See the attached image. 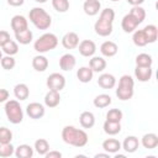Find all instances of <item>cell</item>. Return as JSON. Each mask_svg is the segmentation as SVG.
Wrapping results in <instances>:
<instances>
[{"label": "cell", "mask_w": 158, "mask_h": 158, "mask_svg": "<svg viewBox=\"0 0 158 158\" xmlns=\"http://www.w3.org/2000/svg\"><path fill=\"white\" fill-rule=\"evenodd\" d=\"M62 139L69 146L81 148V147L86 146L89 137L84 130H80L74 126L68 125V126H64L62 130Z\"/></svg>", "instance_id": "obj_1"}, {"label": "cell", "mask_w": 158, "mask_h": 158, "mask_svg": "<svg viewBox=\"0 0 158 158\" xmlns=\"http://www.w3.org/2000/svg\"><path fill=\"white\" fill-rule=\"evenodd\" d=\"M28 19L38 30H48L52 25L51 15L42 7H32L28 12Z\"/></svg>", "instance_id": "obj_2"}, {"label": "cell", "mask_w": 158, "mask_h": 158, "mask_svg": "<svg viewBox=\"0 0 158 158\" xmlns=\"http://www.w3.org/2000/svg\"><path fill=\"white\" fill-rule=\"evenodd\" d=\"M133 88H135V80L131 75L128 74H123L120 79H118V86L116 89V96L122 100H130L133 96Z\"/></svg>", "instance_id": "obj_3"}, {"label": "cell", "mask_w": 158, "mask_h": 158, "mask_svg": "<svg viewBox=\"0 0 158 158\" xmlns=\"http://www.w3.org/2000/svg\"><path fill=\"white\" fill-rule=\"evenodd\" d=\"M57 46H58V37L54 33H51V32L43 33L33 43V48L38 53L49 52V51L54 49Z\"/></svg>", "instance_id": "obj_4"}, {"label": "cell", "mask_w": 158, "mask_h": 158, "mask_svg": "<svg viewBox=\"0 0 158 158\" xmlns=\"http://www.w3.org/2000/svg\"><path fill=\"white\" fill-rule=\"evenodd\" d=\"M5 115L9 122L17 125L23 120V111L17 100H7L5 102Z\"/></svg>", "instance_id": "obj_5"}, {"label": "cell", "mask_w": 158, "mask_h": 158, "mask_svg": "<svg viewBox=\"0 0 158 158\" xmlns=\"http://www.w3.org/2000/svg\"><path fill=\"white\" fill-rule=\"evenodd\" d=\"M46 85L49 90L60 91L65 86V78H64V75H62L59 73H52L48 75L47 80H46Z\"/></svg>", "instance_id": "obj_6"}, {"label": "cell", "mask_w": 158, "mask_h": 158, "mask_svg": "<svg viewBox=\"0 0 158 158\" xmlns=\"http://www.w3.org/2000/svg\"><path fill=\"white\" fill-rule=\"evenodd\" d=\"M26 114L33 118V120H38L41 117L44 116L46 114V109L42 104L40 102H30L27 106H26Z\"/></svg>", "instance_id": "obj_7"}, {"label": "cell", "mask_w": 158, "mask_h": 158, "mask_svg": "<svg viewBox=\"0 0 158 158\" xmlns=\"http://www.w3.org/2000/svg\"><path fill=\"white\" fill-rule=\"evenodd\" d=\"M78 49L83 57H93L96 52V44L91 40H83L81 42H79Z\"/></svg>", "instance_id": "obj_8"}, {"label": "cell", "mask_w": 158, "mask_h": 158, "mask_svg": "<svg viewBox=\"0 0 158 158\" xmlns=\"http://www.w3.org/2000/svg\"><path fill=\"white\" fill-rule=\"evenodd\" d=\"M11 28L15 33L17 32H22L28 28V21L25 16L22 15H15L12 19H11Z\"/></svg>", "instance_id": "obj_9"}, {"label": "cell", "mask_w": 158, "mask_h": 158, "mask_svg": "<svg viewBox=\"0 0 158 158\" xmlns=\"http://www.w3.org/2000/svg\"><path fill=\"white\" fill-rule=\"evenodd\" d=\"M138 147H139V141L136 136H127L121 143V149H123L126 153H135L138 149Z\"/></svg>", "instance_id": "obj_10"}, {"label": "cell", "mask_w": 158, "mask_h": 158, "mask_svg": "<svg viewBox=\"0 0 158 158\" xmlns=\"http://www.w3.org/2000/svg\"><path fill=\"white\" fill-rule=\"evenodd\" d=\"M79 44V36L75 32H67L62 37V46L65 49H74Z\"/></svg>", "instance_id": "obj_11"}, {"label": "cell", "mask_w": 158, "mask_h": 158, "mask_svg": "<svg viewBox=\"0 0 158 158\" xmlns=\"http://www.w3.org/2000/svg\"><path fill=\"white\" fill-rule=\"evenodd\" d=\"M138 25H139V23L137 22V20H136L130 12L126 14V15L122 17L121 27H122V30H123L126 33H131V32H133V31L137 28Z\"/></svg>", "instance_id": "obj_12"}, {"label": "cell", "mask_w": 158, "mask_h": 158, "mask_svg": "<svg viewBox=\"0 0 158 158\" xmlns=\"http://www.w3.org/2000/svg\"><path fill=\"white\" fill-rule=\"evenodd\" d=\"M77 64V59L72 53H65L59 58V67L64 72H70Z\"/></svg>", "instance_id": "obj_13"}, {"label": "cell", "mask_w": 158, "mask_h": 158, "mask_svg": "<svg viewBox=\"0 0 158 158\" xmlns=\"http://www.w3.org/2000/svg\"><path fill=\"white\" fill-rule=\"evenodd\" d=\"M152 74H153L152 67H137V65H136L135 77H136V79H137L138 81H141V83L149 81L151 78H152Z\"/></svg>", "instance_id": "obj_14"}, {"label": "cell", "mask_w": 158, "mask_h": 158, "mask_svg": "<svg viewBox=\"0 0 158 158\" xmlns=\"http://www.w3.org/2000/svg\"><path fill=\"white\" fill-rule=\"evenodd\" d=\"M83 10L88 16H95L101 10V2L99 0H85L83 4Z\"/></svg>", "instance_id": "obj_15"}, {"label": "cell", "mask_w": 158, "mask_h": 158, "mask_svg": "<svg viewBox=\"0 0 158 158\" xmlns=\"http://www.w3.org/2000/svg\"><path fill=\"white\" fill-rule=\"evenodd\" d=\"M94 30H95L96 35H99L101 37H107V36H110L112 33V23L98 20L95 22V25H94Z\"/></svg>", "instance_id": "obj_16"}, {"label": "cell", "mask_w": 158, "mask_h": 158, "mask_svg": "<svg viewBox=\"0 0 158 158\" xmlns=\"http://www.w3.org/2000/svg\"><path fill=\"white\" fill-rule=\"evenodd\" d=\"M98 85L102 89H112L116 85V78L110 73H102L98 78Z\"/></svg>", "instance_id": "obj_17"}, {"label": "cell", "mask_w": 158, "mask_h": 158, "mask_svg": "<svg viewBox=\"0 0 158 158\" xmlns=\"http://www.w3.org/2000/svg\"><path fill=\"white\" fill-rule=\"evenodd\" d=\"M117 51H118V47L112 41H105L100 46V52H101V54L104 57H109V58L110 57H114L117 53Z\"/></svg>", "instance_id": "obj_18"}, {"label": "cell", "mask_w": 158, "mask_h": 158, "mask_svg": "<svg viewBox=\"0 0 158 158\" xmlns=\"http://www.w3.org/2000/svg\"><path fill=\"white\" fill-rule=\"evenodd\" d=\"M102 149L110 154H115L121 149V142L116 138H106L102 142Z\"/></svg>", "instance_id": "obj_19"}, {"label": "cell", "mask_w": 158, "mask_h": 158, "mask_svg": "<svg viewBox=\"0 0 158 158\" xmlns=\"http://www.w3.org/2000/svg\"><path fill=\"white\" fill-rule=\"evenodd\" d=\"M60 102V95H59V91H56V90H49L46 95H44V105L47 107H56L58 106Z\"/></svg>", "instance_id": "obj_20"}, {"label": "cell", "mask_w": 158, "mask_h": 158, "mask_svg": "<svg viewBox=\"0 0 158 158\" xmlns=\"http://www.w3.org/2000/svg\"><path fill=\"white\" fill-rule=\"evenodd\" d=\"M141 144L146 149H154L158 146V136L153 132L146 133V135H143V137L141 139Z\"/></svg>", "instance_id": "obj_21"}, {"label": "cell", "mask_w": 158, "mask_h": 158, "mask_svg": "<svg viewBox=\"0 0 158 158\" xmlns=\"http://www.w3.org/2000/svg\"><path fill=\"white\" fill-rule=\"evenodd\" d=\"M79 123L83 128H91L95 125V116L91 111H83L79 116Z\"/></svg>", "instance_id": "obj_22"}, {"label": "cell", "mask_w": 158, "mask_h": 158, "mask_svg": "<svg viewBox=\"0 0 158 158\" xmlns=\"http://www.w3.org/2000/svg\"><path fill=\"white\" fill-rule=\"evenodd\" d=\"M14 95H15V98L17 100L23 101V100H26L28 98L30 89H28V86L25 83H19V84H16L14 86Z\"/></svg>", "instance_id": "obj_23"}, {"label": "cell", "mask_w": 158, "mask_h": 158, "mask_svg": "<svg viewBox=\"0 0 158 158\" xmlns=\"http://www.w3.org/2000/svg\"><path fill=\"white\" fill-rule=\"evenodd\" d=\"M89 67L94 73H102L106 68V60L102 57H93L89 60Z\"/></svg>", "instance_id": "obj_24"}, {"label": "cell", "mask_w": 158, "mask_h": 158, "mask_svg": "<svg viewBox=\"0 0 158 158\" xmlns=\"http://www.w3.org/2000/svg\"><path fill=\"white\" fill-rule=\"evenodd\" d=\"M94 77V72L90 69V67H80L77 70V78L80 83H90Z\"/></svg>", "instance_id": "obj_25"}, {"label": "cell", "mask_w": 158, "mask_h": 158, "mask_svg": "<svg viewBox=\"0 0 158 158\" xmlns=\"http://www.w3.org/2000/svg\"><path fill=\"white\" fill-rule=\"evenodd\" d=\"M33 148L30 146V144H20L15 148V152L14 154L17 157V158H32L33 157Z\"/></svg>", "instance_id": "obj_26"}, {"label": "cell", "mask_w": 158, "mask_h": 158, "mask_svg": "<svg viewBox=\"0 0 158 158\" xmlns=\"http://www.w3.org/2000/svg\"><path fill=\"white\" fill-rule=\"evenodd\" d=\"M48 59L42 56V54H38V56H35L32 58V67L36 72H44L47 68H48Z\"/></svg>", "instance_id": "obj_27"}, {"label": "cell", "mask_w": 158, "mask_h": 158, "mask_svg": "<svg viewBox=\"0 0 158 158\" xmlns=\"http://www.w3.org/2000/svg\"><path fill=\"white\" fill-rule=\"evenodd\" d=\"M147 40V43H154L158 38V28L156 25H147L144 28H142Z\"/></svg>", "instance_id": "obj_28"}, {"label": "cell", "mask_w": 158, "mask_h": 158, "mask_svg": "<svg viewBox=\"0 0 158 158\" xmlns=\"http://www.w3.org/2000/svg\"><path fill=\"white\" fill-rule=\"evenodd\" d=\"M104 132L110 136H115L121 132V122H112V121H105L102 125Z\"/></svg>", "instance_id": "obj_29"}, {"label": "cell", "mask_w": 158, "mask_h": 158, "mask_svg": "<svg viewBox=\"0 0 158 158\" xmlns=\"http://www.w3.org/2000/svg\"><path fill=\"white\" fill-rule=\"evenodd\" d=\"M111 102H112L111 96L107 95V94H99V95L95 96V99H94V101H93L94 106L98 107V109H105V107H107Z\"/></svg>", "instance_id": "obj_30"}, {"label": "cell", "mask_w": 158, "mask_h": 158, "mask_svg": "<svg viewBox=\"0 0 158 158\" xmlns=\"http://www.w3.org/2000/svg\"><path fill=\"white\" fill-rule=\"evenodd\" d=\"M15 40H16L17 43H20V44H28V43H31L32 40H33V33H32L31 30L27 28V30H25V31H22V32L15 33Z\"/></svg>", "instance_id": "obj_31"}, {"label": "cell", "mask_w": 158, "mask_h": 158, "mask_svg": "<svg viewBox=\"0 0 158 158\" xmlns=\"http://www.w3.org/2000/svg\"><path fill=\"white\" fill-rule=\"evenodd\" d=\"M33 149H35L40 156H44V154L49 151V143H48V141L44 139V138H38V139H36V142H35Z\"/></svg>", "instance_id": "obj_32"}, {"label": "cell", "mask_w": 158, "mask_h": 158, "mask_svg": "<svg viewBox=\"0 0 158 158\" xmlns=\"http://www.w3.org/2000/svg\"><path fill=\"white\" fill-rule=\"evenodd\" d=\"M132 41H133L135 46H137V47H144V46L148 44L143 30H136V31H133Z\"/></svg>", "instance_id": "obj_33"}, {"label": "cell", "mask_w": 158, "mask_h": 158, "mask_svg": "<svg viewBox=\"0 0 158 158\" xmlns=\"http://www.w3.org/2000/svg\"><path fill=\"white\" fill-rule=\"evenodd\" d=\"M135 62H136L137 67H152V64H153L152 57L149 54H147V53H139L136 57Z\"/></svg>", "instance_id": "obj_34"}, {"label": "cell", "mask_w": 158, "mask_h": 158, "mask_svg": "<svg viewBox=\"0 0 158 158\" xmlns=\"http://www.w3.org/2000/svg\"><path fill=\"white\" fill-rule=\"evenodd\" d=\"M2 49V52L6 54V56H15V54H17V52H19V44H17V42H15V41H12V40H10L6 44H4L2 47H1Z\"/></svg>", "instance_id": "obj_35"}, {"label": "cell", "mask_w": 158, "mask_h": 158, "mask_svg": "<svg viewBox=\"0 0 158 158\" xmlns=\"http://www.w3.org/2000/svg\"><path fill=\"white\" fill-rule=\"evenodd\" d=\"M99 20L112 23L115 20V11L111 7H106L104 10H100V15H99Z\"/></svg>", "instance_id": "obj_36"}, {"label": "cell", "mask_w": 158, "mask_h": 158, "mask_svg": "<svg viewBox=\"0 0 158 158\" xmlns=\"http://www.w3.org/2000/svg\"><path fill=\"white\" fill-rule=\"evenodd\" d=\"M130 14L137 20L138 23H142L146 19V10L142 6H133L130 11Z\"/></svg>", "instance_id": "obj_37"}, {"label": "cell", "mask_w": 158, "mask_h": 158, "mask_svg": "<svg viewBox=\"0 0 158 158\" xmlns=\"http://www.w3.org/2000/svg\"><path fill=\"white\" fill-rule=\"evenodd\" d=\"M122 117H123V114L120 109H111L106 114V120L112 122H121Z\"/></svg>", "instance_id": "obj_38"}, {"label": "cell", "mask_w": 158, "mask_h": 158, "mask_svg": "<svg viewBox=\"0 0 158 158\" xmlns=\"http://www.w3.org/2000/svg\"><path fill=\"white\" fill-rule=\"evenodd\" d=\"M52 6L57 12H67L69 10V0H52Z\"/></svg>", "instance_id": "obj_39"}, {"label": "cell", "mask_w": 158, "mask_h": 158, "mask_svg": "<svg viewBox=\"0 0 158 158\" xmlns=\"http://www.w3.org/2000/svg\"><path fill=\"white\" fill-rule=\"evenodd\" d=\"M0 64H1L2 69H5V70H11V69L15 68L16 60H15V58H14L12 56H5V57H2V58L0 59Z\"/></svg>", "instance_id": "obj_40"}, {"label": "cell", "mask_w": 158, "mask_h": 158, "mask_svg": "<svg viewBox=\"0 0 158 158\" xmlns=\"http://www.w3.org/2000/svg\"><path fill=\"white\" fill-rule=\"evenodd\" d=\"M15 152V147L10 143H0V157L2 158H7L11 157Z\"/></svg>", "instance_id": "obj_41"}, {"label": "cell", "mask_w": 158, "mask_h": 158, "mask_svg": "<svg viewBox=\"0 0 158 158\" xmlns=\"http://www.w3.org/2000/svg\"><path fill=\"white\" fill-rule=\"evenodd\" d=\"M12 141V132L10 128L2 126L0 127V143H10Z\"/></svg>", "instance_id": "obj_42"}, {"label": "cell", "mask_w": 158, "mask_h": 158, "mask_svg": "<svg viewBox=\"0 0 158 158\" xmlns=\"http://www.w3.org/2000/svg\"><path fill=\"white\" fill-rule=\"evenodd\" d=\"M10 40H11V38H10V33H9L7 31L1 30V31H0V47H2L4 44H6Z\"/></svg>", "instance_id": "obj_43"}, {"label": "cell", "mask_w": 158, "mask_h": 158, "mask_svg": "<svg viewBox=\"0 0 158 158\" xmlns=\"http://www.w3.org/2000/svg\"><path fill=\"white\" fill-rule=\"evenodd\" d=\"M46 158H60L62 157V153L59 151H48L46 154H44Z\"/></svg>", "instance_id": "obj_44"}, {"label": "cell", "mask_w": 158, "mask_h": 158, "mask_svg": "<svg viewBox=\"0 0 158 158\" xmlns=\"http://www.w3.org/2000/svg\"><path fill=\"white\" fill-rule=\"evenodd\" d=\"M9 100V91L6 89H0V104Z\"/></svg>", "instance_id": "obj_45"}, {"label": "cell", "mask_w": 158, "mask_h": 158, "mask_svg": "<svg viewBox=\"0 0 158 158\" xmlns=\"http://www.w3.org/2000/svg\"><path fill=\"white\" fill-rule=\"evenodd\" d=\"M23 2H25V0H7V4L10 6H15V7L23 5Z\"/></svg>", "instance_id": "obj_46"}, {"label": "cell", "mask_w": 158, "mask_h": 158, "mask_svg": "<svg viewBox=\"0 0 158 158\" xmlns=\"http://www.w3.org/2000/svg\"><path fill=\"white\" fill-rule=\"evenodd\" d=\"M127 2L132 6H141L144 2V0H127Z\"/></svg>", "instance_id": "obj_47"}, {"label": "cell", "mask_w": 158, "mask_h": 158, "mask_svg": "<svg viewBox=\"0 0 158 158\" xmlns=\"http://www.w3.org/2000/svg\"><path fill=\"white\" fill-rule=\"evenodd\" d=\"M94 157L95 158H110V153H107V152H105V153H96Z\"/></svg>", "instance_id": "obj_48"}, {"label": "cell", "mask_w": 158, "mask_h": 158, "mask_svg": "<svg viewBox=\"0 0 158 158\" xmlns=\"http://www.w3.org/2000/svg\"><path fill=\"white\" fill-rule=\"evenodd\" d=\"M115 158H125V154H118V153H115Z\"/></svg>", "instance_id": "obj_49"}, {"label": "cell", "mask_w": 158, "mask_h": 158, "mask_svg": "<svg viewBox=\"0 0 158 158\" xmlns=\"http://www.w3.org/2000/svg\"><path fill=\"white\" fill-rule=\"evenodd\" d=\"M35 1H36V2H38V4H44L47 0H35Z\"/></svg>", "instance_id": "obj_50"}, {"label": "cell", "mask_w": 158, "mask_h": 158, "mask_svg": "<svg viewBox=\"0 0 158 158\" xmlns=\"http://www.w3.org/2000/svg\"><path fill=\"white\" fill-rule=\"evenodd\" d=\"M2 58V52H1V49H0V59Z\"/></svg>", "instance_id": "obj_51"}, {"label": "cell", "mask_w": 158, "mask_h": 158, "mask_svg": "<svg viewBox=\"0 0 158 158\" xmlns=\"http://www.w3.org/2000/svg\"><path fill=\"white\" fill-rule=\"evenodd\" d=\"M111 1H120V0H111Z\"/></svg>", "instance_id": "obj_52"}]
</instances>
